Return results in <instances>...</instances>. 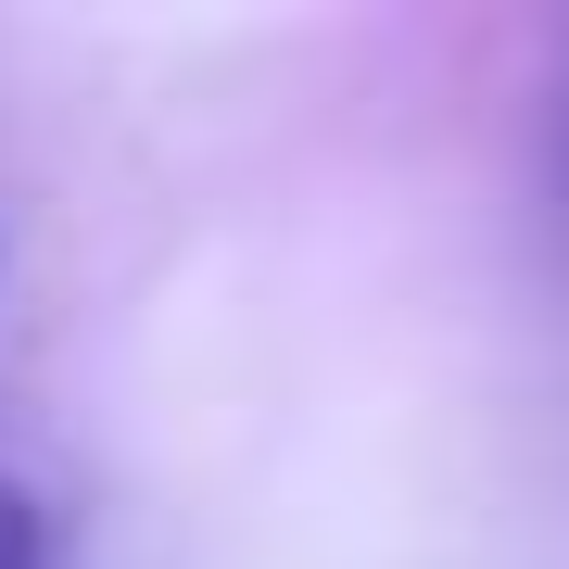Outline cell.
I'll return each mask as SVG.
<instances>
[{
  "mask_svg": "<svg viewBox=\"0 0 569 569\" xmlns=\"http://www.w3.org/2000/svg\"><path fill=\"white\" fill-rule=\"evenodd\" d=\"M0 569H51V531L26 507V481H0Z\"/></svg>",
  "mask_w": 569,
  "mask_h": 569,
  "instance_id": "1",
  "label": "cell"
}]
</instances>
